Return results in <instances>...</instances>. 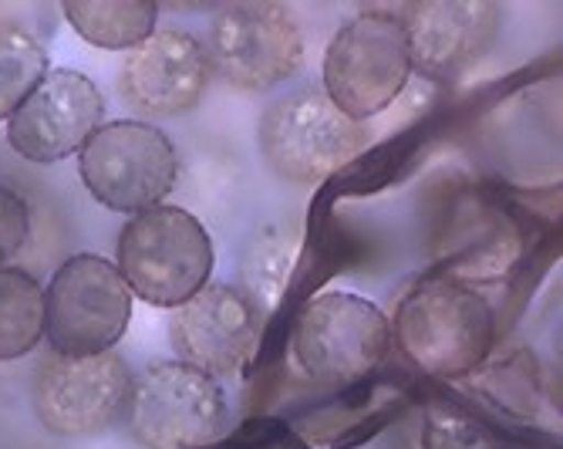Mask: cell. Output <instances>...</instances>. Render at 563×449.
<instances>
[{
    "instance_id": "obj_1",
    "label": "cell",
    "mask_w": 563,
    "mask_h": 449,
    "mask_svg": "<svg viewBox=\"0 0 563 449\" xmlns=\"http://www.w3.org/2000/svg\"><path fill=\"white\" fill-rule=\"evenodd\" d=\"M391 328L401 355L419 372L463 379L486 362L496 338V315L479 291L432 277L401 297Z\"/></svg>"
},
{
    "instance_id": "obj_2",
    "label": "cell",
    "mask_w": 563,
    "mask_h": 449,
    "mask_svg": "<svg viewBox=\"0 0 563 449\" xmlns=\"http://www.w3.org/2000/svg\"><path fill=\"white\" fill-rule=\"evenodd\" d=\"M115 267L142 302L179 308L210 284L213 240L189 210L159 204L122 227Z\"/></svg>"
},
{
    "instance_id": "obj_3",
    "label": "cell",
    "mask_w": 563,
    "mask_h": 449,
    "mask_svg": "<svg viewBox=\"0 0 563 449\" xmlns=\"http://www.w3.org/2000/svg\"><path fill=\"white\" fill-rule=\"evenodd\" d=\"M125 419L145 449H210L230 429V403L213 375L173 359L132 379Z\"/></svg>"
},
{
    "instance_id": "obj_4",
    "label": "cell",
    "mask_w": 563,
    "mask_h": 449,
    "mask_svg": "<svg viewBox=\"0 0 563 449\" xmlns=\"http://www.w3.org/2000/svg\"><path fill=\"white\" fill-rule=\"evenodd\" d=\"M135 294L119 267L98 254L68 258L44 291V338L55 355L112 352L129 331Z\"/></svg>"
},
{
    "instance_id": "obj_5",
    "label": "cell",
    "mask_w": 563,
    "mask_h": 449,
    "mask_svg": "<svg viewBox=\"0 0 563 449\" xmlns=\"http://www.w3.org/2000/svg\"><path fill=\"white\" fill-rule=\"evenodd\" d=\"M78 173L95 204L135 217L169 196L179 156L159 125L119 119L91 132L78 153Z\"/></svg>"
},
{
    "instance_id": "obj_6",
    "label": "cell",
    "mask_w": 563,
    "mask_h": 449,
    "mask_svg": "<svg viewBox=\"0 0 563 449\" xmlns=\"http://www.w3.org/2000/svg\"><path fill=\"white\" fill-rule=\"evenodd\" d=\"M412 75L405 28L395 11H365L347 21L324 52V95L351 122L385 112Z\"/></svg>"
},
{
    "instance_id": "obj_7",
    "label": "cell",
    "mask_w": 563,
    "mask_h": 449,
    "mask_svg": "<svg viewBox=\"0 0 563 449\" xmlns=\"http://www.w3.org/2000/svg\"><path fill=\"white\" fill-rule=\"evenodd\" d=\"M365 125L334 109L321 88H300L274 102L261 119V153L267 166L297 186L334 176L365 149Z\"/></svg>"
},
{
    "instance_id": "obj_8",
    "label": "cell",
    "mask_w": 563,
    "mask_h": 449,
    "mask_svg": "<svg viewBox=\"0 0 563 449\" xmlns=\"http://www.w3.org/2000/svg\"><path fill=\"white\" fill-rule=\"evenodd\" d=\"M290 348L307 379L347 385L372 375L385 362L391 321L368 297L331 291L303 305Z\"/></svg>"
},
{
    "instance_id": "obj_9",
    "label": "cell",
    "mask_w": 563,
    "mask_h": 449,
    "mask_svg": "<svg viewBox=\"0 0 563 449\" xmlns=\"http://www.w3.org/2000/svg\"><path fill=\"white\" fill-rule=\"evenodd\" d=\"M202 47L210 72L240 91H271L303 65L300 21L274 0H240L223 8Z\"/></svg>"
},
{
    "instance_id": "obj_10",
    "label": "cell",
    "mask_w": 563,
    "mask_h": 449,
    "mask_svg": "<svg viewBox=\"0 0 563 449\" xmlns=\"http://www.w3.org/2000/svg\"><path fill=\"white\" fill-rule=\"evenodd\" d=\"M132 369L122 355H55L51 352L31 382V406L51 436L88 439L112 429L129 406Z\"/></svg>"
},
{
    "instance_id": "obj_11",
    "label": "cell",
    "mask_w": 563,
    "mask_h": 449,
    "mask_svg": "<svg viewBox=\"0 0 563 449\" xmlns=\"http://www.w3.org/2000/svg\"><path fill=\"white\" fill-rule=\"evenodd\" d=\"M106 116L98 85L71 68H51L8 119L11 149L37 166L78 156Z\"/></svg>"
},
{
    "instance_id": "obj_12",
    "label": "cell",
    "mask_w": 563,
    "mask_h": 449,
    "mask_svg": "<svg viewBox=\"0 0 563 449\" xmlns=\"http://www.w3.org/2000/svg\"><path fill=\"white\" fill-rule=\"evenodd\" d=\"M169 338L179 362L213 379L236 375L257 352L261 315L233 284H207L169 321Z\"/></svg>"
},
{
    "instance_id": "obj_13",
    "label": "cell",
    "mask_w": 563,
    "mask_h": 449,
    "mask_svg": "<svg viewBox=\"0 0 563 449\" xmlns=\"http://www.w3.org/2000/svg\"><path fill=\"white\" fill-rule=\"evenodd\" d=\"M213 72L202 41L179 28L152 31L125 55L119 91L125 102L152 119H176L199 106Z\"/></svg>"
},
{
    "instance_id": "obj_14",
    "label": "cell",
    "mask_w": 563,
    "mask_h": 449,
    "mask_svg": "<svg viewBox=\"0 0 563 449\" xmlns=\"http://www.w3.org/2000/svg\"><path fill=\"white\" fill-rule=\"evenodd\" d=\"M408 58L429 78H455L496 41L503 11L489 0H419L398 11Z\"/></svg>"
},
{
    "instance_id": "obj_15",
    "label": "cell",
    "mask_w": 563,
    "mask_h": 449,
    "mask_svg": "<svg viewBox=\"0 0 563 449\" xmlns=\"http://www.w3.org/2000/svg\"><path fill=\"white\" fill-rule=\"evenodd\" d=\"M78 37L109 52H132L156 31L159 8L148 0H68L62 8Z\"/></svg>"
},
{
    "instance_id": "obj_16",
    "label": "cell",
    "mask_w": 563,
    "mask_h": 449,
    "mask_svg": "<svg viewBox=\"0 0 563 449\" xmlns=\"http://www.w3.org/2000/svg\"><path fill=\"white\" fill-rule=\"evenodd\" d=\"M44 338V287L34 274L0 267V362L31 355Z\"/></svg>"
},
{
    "instance_id": "obj_17",
    "label": "cell",
    "mask_w": 563,
    "mask_h": 449,
    "mask_svg": "<svg viewBox=\"0 0 563 449\" xmlns=\"http://www.w3.org/2000/svg\"><path fill=\"white\" fill-rule=\"evenodd\" d=\"M51 72L44 44L18 24H0V122H8Z\"/></svg>"
},
{
    "instance_id": "obj_18",
    "label": "cell",
    "mask_w": 563,
    "mask_h": 449,
    "mask_svg": "<svg viewBox=\"0 0 563 449\" xmlns=\"http://www.w3.org/2000/svg\"><path fill=\"white\" fill-rule=\"evenodd\" d=\"M31 237V207L27 199L8 186H0V267H8Z\"/></svg>"
},
{
    "instance_id": "obj_19",
    "label": "cell",
    "mask_w": 563,
    "mask_h": 449,
    "mask_svg": "<svg viewBox=\"0 0 563 449\" xmlns=\"http://www.w3.org/2000/svg\"><path fill=\"white\" fill-rule=\"evenodd\" d=\"M24 449H34V446H24Z\"/></svg>"
}]
</instances>
